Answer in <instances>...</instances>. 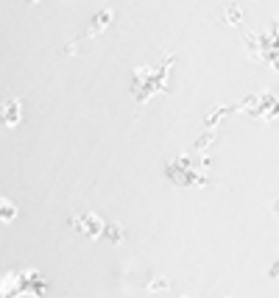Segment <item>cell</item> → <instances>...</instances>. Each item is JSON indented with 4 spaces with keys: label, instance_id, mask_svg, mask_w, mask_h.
<instances>
[{
    "label": "cell",
    "instance_id": "1",
    "mask_svg": "<svg viewBox=\"0 0 279 298\" xmlns=\"http://www.w3.org/2000/svg\"><path fill=\"white\" fill-rule=\"evenodd\" d=\"M165 287H168V281H165V279H157V281L151 284V290H165Z\"/></svg>",
    "mask_w": 279,
    "mask_h": 298
}]
</instances>
